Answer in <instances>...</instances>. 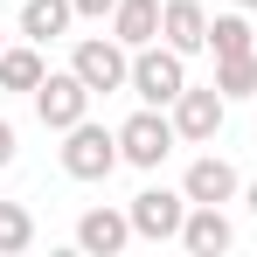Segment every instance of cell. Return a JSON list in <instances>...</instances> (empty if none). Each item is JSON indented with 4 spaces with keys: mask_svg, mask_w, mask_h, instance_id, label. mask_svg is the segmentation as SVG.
Returning a JSON list of instances; mask_svg holds the SVG:
<instances>
[{
    "mask_svg": "<svg viewBox=\"0 0 257 257\" xmlns=\"http://www.w3.org/2000/svg\"><path fill=\"white\" fill-rule=\"evenodd\" d=\"M77 243H84L90 257H118L132 243V215H118V209H84V215H77Z\"/></svg>",
    "mask_w": 257,
    "mask_h": 257,
    "instance_id": "obj_9",
    "label": "cell"
},
{
    "mask_svg": "<svg viewBox=\"0 0 257 257\" xmlns=\"http://www.w3.org/2000/svg\"><path fill=\"white\" fill-rule=\"evenodd\" d=\"M188 195H174V188H146V195H132V236H146V243H167V236H181V222H188Z\"/></svg>",
    "mask_w": 257,
    "mask_h": 257,
    "instance_id": "obj_4",
    "label": "cell"
},
{
    "mask_svg": "<svg viewBox=\"0 0 257 257\" xmlns=\"http://www.w3.org/2000/svg\"><path fill=\"white\" fill-rule=\"evenodd\" d=\"M118 160H125V153H118V132L90 125V118H77V125L63 132V174H70V181H104Z\"/></svg>",
    "mask_w": 257,
    "mask_h": 257,
    "instance_id": "obj_1",
    "label": "cell"
},
{
    "mask_svg": "<svg viewBox=\"0 0 257 257\" xmlns=\"http://www.w3.org/2000/svg\"><path fill=\"white\" fill-rule=\"evenodd\" d=\"M70 14H77V0H21V35L28 42H49V35L70 28Z\"/></svg>",
    "mask_w": 257,
    "mask_h": 257,
    "instance_id": "obj_13",
    "label": "cell"
},
{
    "mask_svg": "<svg viewBox=\"0 0 257 257\" xmlns=\"http://www.w3.org/2000/svg\"><path fill=\"white\" fill-rule=\"evenodd\" d=\"M42 77H49V70H42L35 49H0V90H28V97H35Z\"/></svg>",
    "mask_w": 257,
    "mask_h": 257,
    "instance_id": "obj_14",
    "label": "cell"
},
{
    "mask_svg": "<svg viewBox=\"0 0 257 257\" xmlns=\"http://www.w3.org/2000/svg\"><path fill=\"white\" fill-rule=\"evenodd\" d=\"M0 49H7V42H0Z\"/></svg>",
    "mask_w": 257,
    "mask_h": 257,
    "instance_id": "obj_22",
    "label": "cell"
},
{
    "mask_svg": "<svg viewBox=\"0 0 257 257\" xmlns=\"http://www.w3.org/2000/svg\"><path fill=\"white\" fill-rule=\"evenodd\" d=\"M0 167H14V125L0 118Z\"/></svg>",
    "mask_w": 257,
    "mask_h": 257,
    "instance_id": "obj_19",
    "label": "cell"
},
{
    "mask_svg": "<svg viewBox=\"0 0 257 257\" xmlns=\"http://www.w3.org/2000/svg\"><path fill=\"white\" fill-rule=\"evenodd\" d=\"M229 236H236V229H229L222 202H195V209H188V222H181V243H188L195 257H215V250H229Z\"/></svg>",
    "mask_w": 257,
    "mask_h": 257,
    "instance_id": "obj_10",
    "label": "cell"
},
{
    "mask_svg": "<svg viewBox=\"0 0 257 257\" xmlns=\"http://www.w3.org/2000/svg\"><path fill=\"white\" fill-rule=\"evenodd\" d=\"M215 90L222 97H257V49L250 56H215Z\"/></svg>",
    "mask_w": 257,
    "mask_h": 257,
    "instance_id": "obj_15",
    "label": "cell"
},
{
    "mask_svg": "<svg viewBox=\"0 0 257 257\" xmlns=\"http://www.w3.org/2000/svg\"><path fill=\"white\" fill-rule=\"evenodd\" d=\"M209 49H215V56H250V21H243V14H215V21H209Z\"/></svg>",
    "mask_w": 257,
    "mask_h": 257,
    "instance_id": "obj_16",
    "label": "cell"
},
{
    "mask_svg": "<svg viewBox=\"0 0 257 257\" xmlns=\"http://www.w3.org/2000/svg\"><path fill=\"white\" fill-rule=\"evenodd\" d=\"M160 35H167V49H181V56L209 49V7H202V0H160Z\"/></svg>",
    "mask_w": 257,
    "mask_h": 257,
    "instance_id": "obj_8",
    "label": "cell"
},
{
    "mask_svg": "<svg viewBox=\"0 0 257 257\" xmlns=\"http://www.w3.org/2000/svg\"><path fill=\"white\" fill-rule=\"evenodd\" d=\"M90 97H97V90H90L77 70H49L42 84H35V118H42V125H56V132H70V125L90 111Z\"/></svg>",
    "mask_w": 257,
    "mask_h": 257,
    "instance_id": "obj_2",
    "label": "cell"
},
{
    "mask_svg": "<svg viewBox=\"0 0 257 257\" xmlns=\"http://www.w3.org/2000/svg\"><path fill=\"white\" fill-rule=\"evenodd\" d=\"M236 7H257V0H236Z\"/></svg>",
    "mask_w": 257,
    "mask_h": 257,
    "instance_id": "obj_21",
    "label": "cell"
},
{
    "mask_svg": "<svg viewBox=\"0 0 257 257\" xmlns=\"http://www.w3.org/2000/svg\"><path fill=\"white\" fill-rule=\"evenodd\" d=\"M222 118H229V97H222L215 84H209V90H181V97H174V132H181V139H195V146L215 139Z\"/></svg>",
    "mask_w": 257,
    "mask_h": 257,
    "instance_id": "obj_7",
    "label": "cell"
},
{
    "mask_svg": "<svg viewBox=\"0 0 257 257\" xmlns=\"http://www.w3.org/2000/svg\"><path fill=\"white\" fill-rule=\"evenodd\" d=\"M132 90L146 97V104H174L181 90H188V70H181V49H139L132 56Z\"/></svg>",
    "mask_w": 257,
    "mask_h": 257,
    "instance_id": "obj_5",
    "label": "cell"
},
{
    "mask_svg": "<svg viewBox=\"0 0 257 257\" xmlns=\"http://www.w3.org/2000/svg\"><path fill=\"white\" fill-rule=\"evenodd\" d=\"M250 209H257V181H250Z\"/></svg>",
    "mask_w": 257,
    "mask_h": 257,
    "instance_id": "obj_20",
    "label": "cell"
},
{
    "mask_svg": "<svg viewBox=\"0 0 257 257\" xmlns=\"http://www.w3.org/2000/svg\"><path fill=\"white\" fill-rule=\"evenodd\" d=\"M111 7H118V0H77V14H90V21H104Z\"/></svg>",
    "mask_w": 257,
    "mask_h": 257,
    "instance_id": "obj_18",
    "label": "cell"
},
{
    "mask_svg": "<svg viewBox=\"0 0 257 257\" xmlns=\"http://www.w3.org/2000/svg\"><path fill=\"white\" fill-rule=\"evenodd\" d=\"M111 35L125 49H146L160 35V0H118V7H111Z\"/></svg>",
    "mask_w": 257,
    "mask_h": 257,
    "instance_id": "obj_12",
    "label": "cell"
},
{
    "mask_svg": "<svg viewBox=\"0 0 257 257\" xmlns=\"http://www.w3.org/2000/svg\"><path fill=\"white\" fill-rule=\"evenodd\" d=\"M181 195H188V202H229V195H236V167L215 160V153H202V160L188 167V181H181Z\"/></svg>",
    "mask_w": 257,
    "mask_h": 257,
    "instance_id": "obj_11",
    "label": "cell"
},
{
    "mask_svg": "<svg viewBox=\"0 0 257 257\" xmlns=\"http://www.w3.org/2000/svg\"><path fill=\"white\" fill-rule=\"evenodd\" d=\"M70 70L84 77L90 90H118V84H132V63H125V42L111 35V42H77V56H70Z\"/></svg>",
    "mask_w": 257,
    "mask_h": 257,
    "instance_id": "obj_6",
    "label": "cell"
},
{
    "mask_svg": "<svg viewBox=\"0 0 257 257\" xmlns=\"http://www.w3.org/2000/svg\"><path fill=\"white\" fill-rule=\"evenodd\" d=\"M174 139H181L174 118H160V104H146V111H132L125 125H118V153H125L132 167H160L174 153Z\"/></svg>",
    "mask_w": 257,
    "mask_h": 257,
    "instance_id": "obj_3",
    "label": "cell"
},
{
    "mask_svg": "<svg viewBox=\"0 0 257 257\" xmlns=\"http://www.w3.org/2000/svg\"><path fill=\"white\" fill-rule=\"evenodd\" d=\"M28 243H35V215L21 209V202H0V257L28 250Z\"/></svg>",
    "mask_w": 257,
    "mask_h": 257,
    "instance_id": "obj_17",
    "label": "cell"
}]
</instances>
